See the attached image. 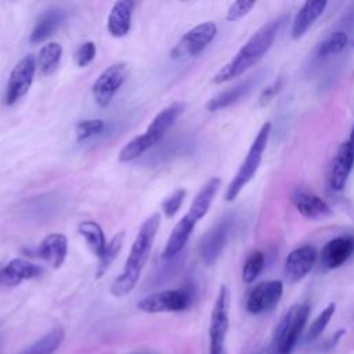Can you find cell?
Wrapping results in <instances>:
<instances>
[{"mask_svg":"<svg viewBox=\"0 0 354 354\" xmlns=\"http://www.w3.org/2000/svg\"><path fill=\"white\" fill-rule=\"evenodd\" d=\"M257 83V76H250L248 79H245L243 82L221 91L220 94H217L216 97H213L209 102H207V109L212 112L224 109L235 102H238L239 100H242L245 95H248L252 88L256 86Z\"/></svg>","mask_w":354,"mask_h":354,"instance_id":"obj_21","label":"cell"},{"mask_svg":"<svg viewBox=\"0 0 354 354\" xmlns=\"http://www.w3.org/2000/svg\"><path fill=\"white\" fill-rule=\"evenodd\" d=\"M36 68H37V62L32 54L25 55L17 62L7 82L6 94H4L6 105H14L29 91L35 79Z\"/></svg>","mask_w":354,"mask_h":354,"instance_id":"obj_8","label":"cell"},{"mask_svg":"<svg viewBox=\"0 0 354 354\" xmlns=\"http://www.w3.org/2000/svg\"><path fill=\"white\" fill-rule=\"evenodd\" d=\"M184 112L183 102H173L155 115L145 131L131 138L119 152L120 162H131L156 145Z\"/></svg>","mask_w":354,"mask_h":354,"instance_id":"obj_4","label":"cell"},{"mask_svg":"<svg viewBox=\"0 0 354 354\" xmlns=\"http://www.w3.org/2000/svg\"><path fill=\"white\" fill-rule=\"evenodd\" d=\"M220 185H221V180L218 177H212L201 188V191L196 194V196L191 202V206L187 214L174 225L171 234L169 235L162 253V259L171 260L184 249L198 221L207 214Z\"/></svg>","mask_w":354,"mask_h":354,"instance_id":"obj_3","label":"cell"},{"mask_svg":"<svg viewBox=\"0 0 354 354\" xmlns=\"http://www.w3.org/2000/svg\"><path fill=\"white\" fill-rule=\"evenodd\" d=\"M134 6L131 0L113 3L106 21V29L112 37H123L130 32Z\"/></svg>","mask_w":354,"mask_h":354,"instance_id":"obj_18","label":"cell"},{"mask_svg":"<svg viewBox=\"0 0 354 354\" xmlns=\"http://www.w3.org/2000/svg\"><path fill=\"white\" fill-rule=\"evenodd\" d=\"M326 7V1L317 0V1H306L299 11L296 12L292 26H290V36L292 39H300L306 35V32L314 25V22L322 15Z\"/></svg>","mask_w":354,"mask_h":354,"instance_id":"obj_20","label":"cell"},{"mask_svg":"<svg viewBox=\"0 0 354 354\" xmlns=\"http://www.w3.org/2000/svg\"><path fill=\"white\" fill-rule=\"evenodd\" d=\"M105 129V122L102 119H84L77 122L75 126L76 140L79 142L90 140L98 134H101Z\"/></svg>","mask_w":354,"mask_h":354,"instance_id":"obj_29","label":"cell"},{"mask_svg":"<svg viewBox=\"0 0 354 354\" xmlns=\"http://www.w3.org/2000/svg\"><path fill=\"white\" fill-rule=\"evenodd\" d=\"M235 221L234 214H227L203 235L199 243V254L206 266L214 264L223 253L235 228Z\"/></svg>","mask_w":354,"mask_h":354,"instance_id":"obj_7","label":"cell"},{"mask_svg":"<svg viewBox=\"0 0 354 354\" xmlns=\"http://www.w3.org/2000/svg\"><path fill=\"white\" fill-rule=\"evenodd\" d=\"M266 266V256L260 250L252 252L242 267V281L245 283H252L254 279L261 274L263 268Z\"/></svg>","mask_w":354,"mask_h":354,"instance_id":"obj_28","label":"cell"},{"mask_svg":"<svg viewBox=\"0 0 354 354\" xmlns=\"http://www.w3.org/2000/svg\"><path fill=\"white\" fill-rule=\"evenodd\" d=\"M283 283L279 279H271L257 283L248 295L246 310L250 314H261L270 311L282 297Z\"/></svg>","mask_w":354,"mask_h":354,"instance_id":"obj_12","label":"cell"},{"mask_svg":"<svg viewBox=\"0 0 354 354\" xmlns=\"http://www.w3.org/2000/svg\"><path fill=\"white\" fill-rule=\"evenodd\" d=\"M127 77V65L124 62H113L105 68L93 84V97L98 106L105 108L111 104Z\"/></svg>","mask_w":354,"mask_h":354,"instance_id":"obj_9","label":"cell"},{"mask_svg":"<svg viewBox=\"0 0 354 354\" xmlns=\"http://www.w3.org/2000/svg\"><path fill=\"white\" fill-rule=\"evenodd\" d=\"M288 21V15L277 17L261 28H259L246 43L236 51V54L227 62L213 77V83L221 84L239 77L252 66H254L272 47L281 29Z\"/></svg>","mask_w":354,"mask_h":354,"instance_id":"obj_1","label":"cell"},{"mask_svg":"<svg viewBox=\"0 0 354 354\" xmlns=\"http://www.w3.org/2000/svg\"><path fill=\"white\" fill-rule=\"evenodd\" d=\"M254 1L253 0H238V1H234L227 14H225V19L230 21V22H234V21H238L241 18H243L246 14H249V11L254 7Z\"/></svg>","mask_w":354,"mask_h":354,"instance_id":"obj_33","label":"cell"},{"mask_svg":"<svg viewBox=\"0 0 354 354\" xmlns=\"http://www.w3.org/2000/svg\"><path fill=\"white\" fill-rule=\"evenodd\" d=\"M310 315V304L300 303L292 306L279 319L272 342L271 354H292L293 348L307 324Z\"/></svg>","mask_w":354,"mask_h":354,"instance_id":"obj_6","label":"cell"},{"mask_svg":"<svg viewBox=\"0 0 354 354\" xmlns=\"http://www.w3.org/2000/svg\"><path fill=\"white\" fill-rule=\"evenodd\" d=\"M318 254L313 245H303L293 249L283 263L285 278L289 282H299L306 278L317 264Z\"/></svg>","mask_w":354,"mask_h":354,"instance_id":"obj_13","label":"cell"},{"mask_svg":"<svg viewBox=\"0 0 354 354\" xmlns=\"http://www.w3.org/2000/svg\"><path fill=\"white\" fill-rule=\"evenodd\" d=\"M270 134H271V123L266 122L257 131L245 159L242 160L239 169L236 170L235 176L232 177V180L230 181V184L225 189L224 199L227 202H232L254 177V174L259 170V166L263 160V153L267 148Z\"/></svg>","mask_w":354,"mask_h":354,"instance_id":"obj_5","label":"cell"},{"mask_svg":"<svg viewBox=\"0 0 354 354\" xmlns=\"http://www.w3.org/2000/svg\"><path fill=\"white\" fill-rule=\"evenodd\" d=\"M123 242H124V232L120 231L118 232L116 235L112 236V239L106 243V248L102 253V256L98 259V267H97V278H101L106 271L108 268L111 267V264L113 263V260L118 257L122 246H123Z\"/></svg>","mask_w":354,"mask_h":354,"instance_id":"obj_27","label":"cell"},{"mask_svg":"<svg viewBox=\"0 0 354 354\" xmlns=\"http://www.w3.org/2000/svg\"><path fill=\"white\" fill-rule=\"evenodd\" d=\"M281 86H282V83H281L279 80H278V82H274L271 86H268V87L263 91V94H261V97H260L261 102L270 101V100L281 90Z\"/></svg>","mask_w":354,"mask_h":354,"instance_id":"obj_34","label":"cell"},{"mask_svg":"<svg viewBox=\"0 0 354 354\" xmlns=\"http://www.w3.org/2000/svg\"><path fill=\"white\" fill-rule=\"evenodd\" d=\"M348 141H351L354 144V127L351 129V133H350V137H348Z\"/></svg>","mask_w":354,"mask_h":354,"instance_id":"obj_35","label":"cell"},{"mask_svg":"<svg viewBox=\"0 0 354 354\" xmlns=\"http://www.w3.org/2000/svg\"><path fill=\"white\" fill-rule=\"evenodd\" d=\"M68 254V238L64 234H48L37 248V256L46 260L53 268H59Z\"/></svg>","mask_w":354,"mask_h":354,"instance_id":"obj_19","label":"cell"},{"mask_svg":"<svg viewBox=\"0 0 354 354\" xmlns=\"http://www.w3.org/2000/svg\"><path fill=\"white\" fill-rule=\"evenodd\" d=\"M61 58L62 46L58 41H48L40 48L36 62L43 75H50L58 68Z\"/></svg>","mask_w":354,"mask_h":354,"instance_id":"obj_26","label":"cell"},{"mask_svg":"<svg viewBox=\"0 0 354 354\" xmlns=\"http://www.w3.org/2000/svg\"><path fill=\"white\" fill-rule=\"evenodd\" d=\"M41 268L24 259H12L0 268V285L1 286H17L22 281L39 277Z\"/></svg>","mask_w":354,"mask_h":354,"instance_id":"obj_17","label":"cell"},{"mask_svg":"<svg viewBox=\"0 0 354 354\" xmlns=\"http://www.w3.org/2000/svg\"><path fill=\"white\" fill-rule=\"evenodd\" d=\"M348 43H350V37L347 32L342 29L333 30L326 37H324L321 43L317 46L315 55L318 59H325V58L337 55L347 48Z\"/></svg>","mask_w":354,"mask_h":354,"instance_id":"obj_24","label":"cell"},{"mask_svg":"<svg viewBox=\"0 0 354 354\" xmlns=\"http://www.w3.org/2000/svg\"><path fill=\"white\" fill-rule=\"evenodd\" d=\"M77 231L86 241L88 249L100 259L108 243L102 227L93 220H84L77 225Z\"/></svg>","mask_w":354,"mask_h":354,"instance_id":"obj_23","label":"cell"},{"mask_svg":"<svg viewBox=\"0 0 354 354\" xmlns=\"http://www.w3.org/2000/svg\"><path fill=\"white\" fill-rule=\"evenodd\" d=\"M95 53H97V47H95V43L91 41V40H87L84 43H82L76 53H75V61H76V65L80 66V68H84L87 66L94 58H95Z\"/></svg>","mask_w":354,"mask_h":354,"instance_id":"obj_32","label":"cell"},{"mask_svg":"<svg viewBox=\"0 0 354 354\" xmlns=\"http://www.w3.org/2000/svg\"><path fill=\"white\" fill-rule=\"evenodd\" d=\"M187 192L184 188H178L176 189L171 195H169L163 203H162V212L163 214L167 217V218H171L176 216V213L180 210L183 202H184V198H185Z\"/></svg>","mask_w":354,"mask_h":354,"instance_id":"obj_31","label":"cell"},{"mask_svg":"<svg viewBox=\"0 0 354 354\" xmlns=\"http://www.w3.org/2000/svg\"><path fill=\"white\" fill-rule=\"evenodd\" d=\"M354 254V236L340 235L328 241L321 249L318 257L326 270H336L342 267Z\"/></svg>","mask_w":354,"mask_h":354,"instance_id":"obj_15","label":"cell"},{"mask_svg":"<svg viewBox=\"0 0 354 354\" xmlns=\"http://www.w3.org/2000/svg\"><path fill=\"white\" fill-rule=\"evenodd\" d=\"M335 311H336V304H335V303H329V304L318 314V317L313 321V324H311L310 328H308V332H307V335H306V340H307V342L314 340L315 337H318V336L324 332V329L326 328V325H328L329 321L332 319Z\"/></svg>","mask_w":354,"mask_h":354,"instance_id":"obj_30","label":"cell"},{"mask_svg":"<svg viewBox=\"0 0 354 354\" xmlns=\"http://www.w3.org/2000/svg\"><path fill=\"white\" fill-rule=\"evenodd\" d=\"M217 26L214 22H203L189 29L171 51L173 58H188L199 55L214 39Z\"/></svg>","mask_w":354,"mask_h":354,"instance_id":"obj_11","label":"cell"},{"mask_svg":"<svg viewBox=\"0 0 354 354\" xmlns=\"http://www.w3.org/2000/svg\"><path fill=\"white\" fill-rule=\"evenodd\" d=\"M353 169H354V144L347 140L339 147L332 160V166L329 171L330 188L336 192L343 191Z\"/></svg>","mask_w":354,"mask_h":354,"instance_id":"obj_14","label":"cell"},{"mask_svg":"<svg viewBox=\"0 0 354 354\" xmlns=\"http://www.w3.org/2000/svg\"><path fill=\"white\" fill-rule=\"evenodd\" d=\"M159 225H160L159 213H153L141 224L134 238V242L130 248V253L124 263L123 271L120 272L119 277L115 278V281L111 285L112 296L123 297L136 288L141 277V272L149 259Z\"/></svg>","mask_w":354,"mask_h":354,"instance_id":"obj_2","label":"cell"},{"mask_svg":"<svg viewBox=\"0 0 354 354\" xmlns=\"http://www.w3.org/2000/svg\"><path fill=\"white\" fill-rule=\"evenodd\" d=\"M191 303V295L181 289H169L151 293L137 303L138 310L149 314L177 313L185 310Z\"/></svg>","mask_w":354,"mask_h":354,"instance_id":"obj_10","label":"cell"},{"mask_svg":"<svg viewBox=\"0 0 354 354\" xmlns=\"http://www.w3.org/2000/svg\"><path fill=\"white\" fill-rule=\"evenodd\" d=\"M65 337L62 328H54L30 346H28L21 354H54Z\"/></svg>","mask_w":354,"mask_h":354,"instance_id":"obj_25","label":"cell"},{"mask_svg":"<svg viewBox=\"0 0 354 354\" xmlns=\"http://www.w3.org/2000/svg\"><path fill=\"white\" fill-rule=\"evenodd\" d=\"M290 201L296 207V210L304 218H308V220L324 218L332 213V209L321 196L313 192H308L306 189H296L292 194Z\"/></svg>","mask_w":354,"mask_h":354,"instance_id":"obj_16","label":"cell"},{"mask_svg":"<svg viewBox=\"0 0 354 354\" xmlns=\"http://www.w3.org/2000/svg\"><path fill=\"white\" fill-rule=\"evenodd\" d=\"M65 19V14L62 10L58 8H51L44 11L37 22L35 24V28L30 33V43L36 44V43H41L44 40H47L62 24V21Z\"/></svg>","mask_w":354,"mask_h":354,"instance_id":"obj_22","label":"cell"}]
</instances>
